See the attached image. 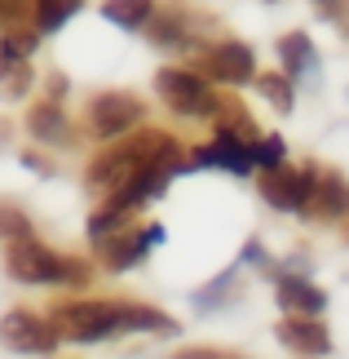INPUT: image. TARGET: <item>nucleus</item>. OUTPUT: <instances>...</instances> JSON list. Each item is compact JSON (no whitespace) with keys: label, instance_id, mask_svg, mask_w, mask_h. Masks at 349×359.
Segmentation results:
<instances>
[{"label":"nucleus","instance_id":"nucleus-1","mask_svg":"<svg viewBox=\"0 0 349 359\" xmlns=\"http://www.w3.org/2000/svg\"><path fill=\"white\" fill-rule=\"evenodd\" d=\"M181 142L173 133H164V129H150V124H142V129H133V133H124L120 142H111L102 156H93L89 160V173H85V182L89 191H97V196H115V191H124L137 177V169H146L150 160H159V156H169V151H177Z\"/></svg>","mask_w":349,"mask_h":359},{"label":"nucleus","instance_id":"nucleus-2","mask_svg":"<svg viewBox=\"0 0 349 359\" xmlns=\"http://www.w3.org/2000/svg\"><path fill=\"white\" fill-rule=\"evenodd\" d=\"M5 271H9V280H18V284H45V288H58V284L85 288L93 280L89 262L66 257L58 248L40 244L36 236H22V240L5 244Z\"/></svg>","mask_w":349,"mask_h":359},{"label":"nucleus","instance_id":"nucleus-3","mask_svg":"<svg viewBox=\"0 0 349 359\" xmlns=\"http://www.w3.org/2000/svg\"><path fill=\"white\" fill-rule=\"evenodd\" d=\"M155 93L164 98V107L186 120H217L221 111V93L213 89V80H204L194 67H159L155 72Z\"/></svg>","mask_w":349,"mask_h":359},{"label":"nucleus","instance_id":"nucleus-4","mask_svg":"<svg viewBox=\"0 0 349 359\" xmlns=\"http://www.w3.org/2000/svg\"><path fill=\"white\" fill-rule=\"evenodd\" d=\"M49 320L62 333V341H111L120 337V302H106V297L58 302Z\"/></svg>","mask_w":349,"mask_h":359},{"label":"nucleus","instance_id":"nucleus-5","mask_svg":"<svg viewBox=\"0 0 349 359\" xmlns=\"http://www.w3.org/2000/svg\"><path fill=\"white\" fill-rule=\"evenodd\" d=\"M314 182H318V164H274V169H261L257 187L261 200L278 213H297L310 217V200H314Z\"/></svg>","mask_w":349,"mask_h":359},{"label":"nucleus","instance_id":"nucleus-6","mask_svg":"<svg viewBox=\"0 0 349 359\" xmlns=\"http://www.w3.org/2000/svg\"><path fill=\"white\" fill-rule=\"evenodd\" d=\"M146 124V102L129 89H106L89 102V137L97 142H120L124 133Z\"/></svg>","mask_w":349,"mask_h":359},{"label":"nucleus","instance_id":"nucleus-7","mask_svg":"<svg viewBox=\"0 0 349 359\" xmlns=\"http://www.w3.org/2000/svg\"><path fill=\"white\" fill-rule=\"evenodd\" d=\"M0 341H5L9 351H18V355H58L62 333L53 328L49 315L13 306V311H5V320H0Z\"/></svg>","mask_w":349,"mask_h":359},{"label":"nucleus","instance_id":"nucleus-8","mask_svg":"<svg viewBox=\"0 0 349 359\" xmlns=\"http://www.w3.org/2000/svg\"><path fill=\"white\" fill-rule=\"evenodd\" d=\"M199 76L213 80V85L243 89V85H252V80H257V53H252L248 40H217V45L204 49Z\"/></svg>","mask_w":349,"mask_h":359},{"label":"nucleus","instance_id":"nucleus-9","mask_svg":"<svg viewBox=\"0 0 349 359\" xmlns=\"http://www.w3.org/2000/svg\"><path fill=\"white\" fill-rule=\"evenodd\" d=\"M270 280H274V297H278V311H283V315H297V320H323L327 293L310 280V275L274 271Z\"/></svg>","mask_w":349,"mask_h":359},{"label":"nucleus","instance_id":"nucleus-10","mask_svg":"<svg viewBox=\"0 0 349 359\" xmlns=\"http://www.w3.org/2000/svg\"><path fill=\"white\" fill-rule=\"evenodd\" d=\"M274 337L283 341L292 355H310V359L332 355V333L323 328V320H297V315H283L278 328H274Z\"/></svg>","mask_w":349,"mask_h":359},{"label":"nucleus","instance_id":"nucleus-11","mask_svg":"<svg viewBox=\"0 0 349 359\" xmlns=\"http://www.w3.org/2000/svg\"><path fill=\"white\" fill-rule=\"evenodd\" d=\"M27 133H31V142H40V147H71L76 142L62 102H49V98L27 107Z\"/></svg>","mask_w":349,"mask_h":359},{"label":"nucleus","instance_id":"nucleus-12","mask_svg":"<svg viewBox=\"0 0 349 359\" xmlns=\"http://www.w3.org/2000/svg\"><path fill=\"white\" fill-rule=\"evenodd\" d=\"M97 262H102L106 271H133V266H142L146 262V240H142V231H120V236H106V240H97Z\"/></svg>","mask_w":349,"mask_h":359},{"label":"nucleus","instance_id":"nucleus-13","mask_svg":"<svg viewBox=\"0 0 349 359\" xmlns=\"http://www.w3.org/2000/svg\"><path fill=\"white\" fill-rule=\"evenodd\" d=\"M278 72H283L292 85L305 76H314L318 72V49H314V40L310 32H287V36H278Z\"/></svg>","mask_w":349,"mask_h":359},{"label":"nucleus","instance_id":"nucleus-14","mask_svg":"<svg viewBox=\"0 0 349 359\" xmlns=\"http://www.w3.org/2000/svg\"><path fill=\"white\" fill-rule=\"evenodd\" d=\"M310 213L314 217H349V182L332 169H318V182H314V200H310Z\"/></svg>","mask_w":349,"mask_h":359},{"label":"nucleus","instance_id":"nucleus-15","mask_svg":"<svg viewBox=\"0 0 349 359\" xmlns=\"http://www.w3.org/2000/svg\"><path fill=\"white\" fill-rule=\"evenodd\" d=\"M120 333H159V337H173L177 333V320H169L164 311L146 306V302H120Z\"/></svg>","mask_w":349,"mask_h":359},{"label":"nucleus","instance_id":"nucleus-16","mask_svg":"<svg viewBox=\"0 0 349 359\" xmlns=\"http://www.w3.org/2000/svg\"><path fill=\"white\" fill-rule=\"evenodd\" d=\"M80 9H85V0H31V27L40 36H53V32H62Z\"/></svg>","mask_w":349,"mask_h":359},{"label":"nucleus","instance_id":"nucleus-17","mask_svg":"<svg viewBox=\"0 0 349 359\" xmlns=\"http://www.w3.org/2000/svg\"><path fill=\"white\" fill-rule=\"evenodd\" d=\"M155 13V0H102V18L120 32H142Z\"/></svg>","mask_w":349,"mask_h":359},{"label":"nucleus","instance_id":"nucleus-18","mask_svg":"<svg viewBox=\"0 0 349 359\" xmlns=\"http://www.w3.org/2000/svg\"><path fill=\"white\" fill-rule=\"evenodd\" d=\"M31 62H22V58H9V53H0V98L5 102H18L27 98V89H31Z\"/></svg>","mask_w":349,"mask_h":359},{"label":"nucleus","instance_id":"nucleus-19","mask_svg":"<svg viewBox=\"0 0 349 359\" xmlns=\"http://www.w3.org/2000/svg\"><path fill=\"white\" fill-rule=\"evenodd\" d=\"M252 89L261 93L265 102L274 107L278 116H287L292 107H297V89H292V80L283 76V72H257V80H252Z\"/></svg>","mask_w":349,"mask_h":359},{"label":"nucleus","instance_id":"nucleus-20","mask_svg":"<svg viewBox=\"0 0 349 359\" xmlns=\"http://www.w3.org/2000/svg\"><path fill=\"white\" fill-rule=\"evenodd\" d=\"M142 32H146V40L155 49H181L186 45V27H181L177 13H150V22L142 27Z\"/></svg>","mask_w":349,"mask_h":359},{"label":"nucleus","instance_id":"nucleus-21","mask_svg":"<svg viewBox=\"0 0 349 359\" xmlns=\"http://www.w3.org/2000/svg\"><path fill=\"white\" fill-rule=\"evenodd\" d=\"M129 222H133V213H120V209H106V204H97V209L89 213V240L97 244V240H106V236H120V231H129Z\"/></svg>","mask_w":349,"mask_h":359},{"label":"nucleus","instance_id":"nucleus-22","mask_svg":"<svg viewBox=\"0 0 349 359\" xmlns=\"http://www.w3.org/2000/svg\"><path fill=\"white\" fill-rule=\"evenodd\" d=\"M22 236H36L31 231V217H27L18 204H0V240H22Z\"/></svg>","mask_w":349,"mask_h":359},{"label":"nucleus","instance_id":"nucleus-23","mask_svg":"<svg viewBox=\"0 0 349 359\" xmlns=\"http://www.w3.org/2000/svg\"><path fill=\"white\" fill-rule=\"evenodd\" d=\"M252 160H257V169H274V164H283L287 160L283 137H278V133H261L252 142Z\"/></svg>","mask_w":349,"mask_h":359},{"label":"nucleus","instance_id":"nucleus-24","mask_svg":"<svg viewBox=\"0 0 349 359\" xmlns=\"http://www.w3.org/2000/svg\"><path fill=\"white\" fill-rule=\"evenodd\" d=\"M31 27V0H0V32Z\"/></svg>","mask_w":349,"mask_h":359},{"label":"nucleus","instance_id":"nucleus-25","mask_svg":"<svg viewBox=\"0 0 349 359\" xmlns=\"http://www.w3.org/2000/svg\"><path fill=\"white\" fill-rule=\"evenodd\" d=\"M169 359H221V351H213V346H181Z\"/></svg>","mask_w":349,"mask_h":359},{"label":"nucleus","instance_id":"nucleus-26","mask_svg":"<svg viewBox=\"0 0 349 359\" xmlns=\"http://www.w3.org/2000/svg\"><path fill=\"white\" fill-rule=\"evenodd\" d=\"M142 240H146V248L164 244V226H159V222H146V226H142Z\"/></svg>","mask_w":349,"mask_h":359},{"label":"nucleus","instance_id":"nucleus-27","mask_svg":"<svg viewBox=\"0 0 349 359\" xmlns=\"http://www.w3.org/2000/svg\"><path fill=\"white\" fill-rule=\"evenodd\" d=\"M314 5H318V9H332V5H341V0H314Z\"/></svg>","mask_w":349,"mask_h":359},{"label":"nucleus","instance_id":"nucleus-28","mask_svg":"<svg viewBox=\"0 0 349 359\" xmlns=\"http://www.w3.org/2000/svg\"><path fill=\"white\" fill-rule=\"evenodd\" d=\"M221 359H239V355H221Z\"/></svg>","mask_w":349,"mask_h":359},{"label":"nucleus","instance_id":"nucleus-29","mask_svg":"<svg viewBox=\"0 0 349 359\" xmlns=\"http://www.w3.org/2000/svg\"><path fill=\"white\" fill-rule=\"evenodd\" d=\"M270 5H274V0H270Z\"/></svg>","mask_w":349,"mask_h":359}]
</instances>
